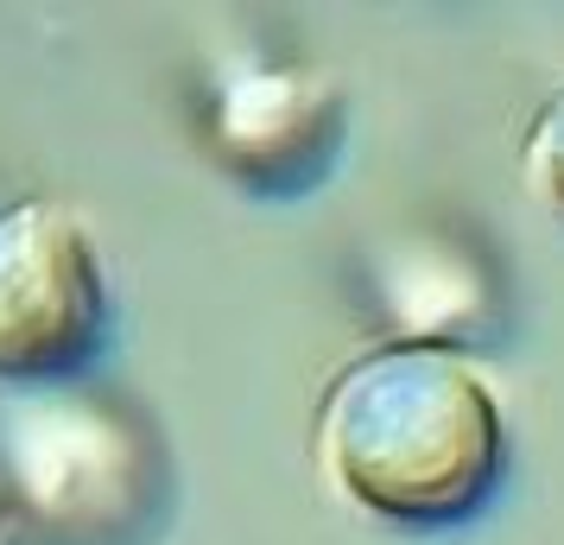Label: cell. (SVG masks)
<instances>
[{
  "instance_id": "cell-1",
  "label": "cell",
  "mask_w": 564,
  "mask_h": 545,
  "mask_svg": "<svg viewBox=\"0 0 564 545\" xmlns=\"http://www.w3.org/2000/svg\"><path fill=\"white\" fill-rule=\"evenodd\" d=\"M317 469L356 514L406 533L457 526L508 469L501 400L457 349L393 342L330 381L311 432Z\"/></svg>"
},
{
  "instance_id": "cell-4",
  "label": "cell",
  "mask_w": 564,
  "mask_h": 545,
  "mask_svg": "<svg viewBox=\"0 0 564 545\" xmlns=\"http://www.w3.org/2000/svg\"><path fill=\"white\" fill-rule=\"evenodd\" d=\"M520 184L539 209L564 216V89L533 115L527 146H520Z\"/></svg>"
},
{
  "instance_id": "cell-2",
  "label": "cell",
  "mask_w": 564,
  "mask_h": 545,
  "mask_svg": "<svg viewBox=\"0 0 564 545\" xmlns=\"http://www.w3.org/2000/svg\"><path fill=\"white\" fill-rule=\"evenodd\" d=\"M108 292L83 222L57 204L0 209V381H64L102 349Z\"/></svg>"
},
{
  "instance_id": "cell-3",
  "label": "cell",
  "mask_w": 564,
  "mask_h": 545,
  "mask_svg": "<svg viewBox=\"0 0 564 545\" xmlns=\"http://www.w3.org/2000/svg\"><path fill=\"white\" fill-rule=\"evenodd\" d=\"M343 108L336 89L311 70H248L229 77L209 115V140L229 172L254 184H292L317 178L324 159L336 153Z\"/></svg>"
}]
</instances>
